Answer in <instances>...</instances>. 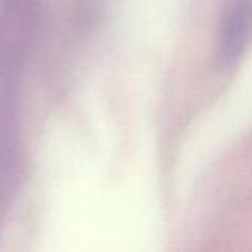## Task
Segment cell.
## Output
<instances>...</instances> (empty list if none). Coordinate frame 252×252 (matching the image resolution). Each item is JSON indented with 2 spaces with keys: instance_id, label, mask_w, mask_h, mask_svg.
<instances>
[{
  "instance_id": "6da1fadb",
  "label": "cell",
  "mask_w": 252,
  "mask_h": 252,
  "mask_svg": "<svg viewBox=\"0 0 252 252\" xmlns=\"http://www.w3.org/2000/svg\"><path fill=\"white\" fill-rule=\"evenodd\" d=\"M219 61L230 66L239 61L252 40V0H236L224 15L219 37Z\"/></svg>"
}]
</instances>
